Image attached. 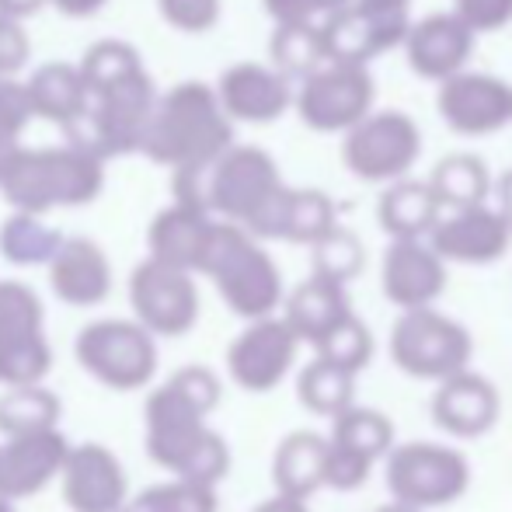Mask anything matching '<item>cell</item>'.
I'll use <instances>...</instances> for the list:
<instances>
[{
	"instance_id": "52",
	"label": "cell",
	"mask_w": 512,
	"mask_h": 512,
	"mask_svg": "<svg viewBox=\"0 0 512 512\" xmlns=\"http://www.w3.org/2000/svg\"><path fill=\"white\" fill-rule=\"evenodd\" d=\"M492 189H495V209H499L502 220H506L509 230H512V168L492 185Z\"/></svg>"
},
{
	"instance_id": "23",
	"label": "cell",
	"mask_w": 512,
	"mask_h": 512,
	"mask_svg": "<svg viewBox=\"0 0 512 512\" xmlns=\"http://www.w3.org/2000/svg\"><path fill=\"white\" fill-rule=\"evenodd\" d=\"M46 269L49 286L67 307H98L112 293V262L91 237H63Z\"/></svg>"
},
{
	"instance_id": "35",
	"label": "cell",
	"mask_w": 512,
	"mask_h": 512,
	"mask_svg": "<svg viewBox=\"0 0 512 512\" xmlns=\"http://www.w3.org/2000/svg\"><path fill=\"white\" fill-rule=\"evenodd\" d=\"M328 439H335V443L349 446V450L363 453V457H370V460H380V457H387V450L394 446V422L384 411L349 405L331 418Z\"/></svg>"
},
{
	"instance_id": "44",
	"label": "cell",
	"mask_w": 512,
	"mask_h": 512,
	"mask_svg": "<svg viewBox=\"0 0 512 512\" xmlns=\"http://www.w3.org/2000/svg\"><path fill=\"white\" fill-rule=\"evenodd\" d=\"M164 502V512H216V485H203V481H189V478H175L157 485Z\"/></svg>"
},
{
	"instance_id": "22",
	"label": "cell",
	"mask_w": 512,
	"mask_h": 512,
	"mask_svg": "<svg viewBox=\"0 0 512 512\" xmlns=\"http://www.w3.org/2000/svg\"><path fill=\"white\" fill-rule=\"evenodd\" d=\"M499 408L502 398L495 384L471 370H457L453 377L439 380L436 394L429 401V415L436 429L464 439L485 436L499 422Z\"/></svg>"
},
{
	"instance_id": "10",
	"label": "cell",
	"mask_w": 512,
	"mask_h": 512,
	"mask_svg": "<svg viewBox=\"0 0 512 512\" xmlns=\"http://www.w3.org/2000/svg\"><path fill=\"white\" fill-rule=\"evenodd\" d=\"M373 98L377 88H373L370 67L328 60L300 81L293 105L304 126L314 133H345L366 112H373Z\"/></svg>"
},
{
	"instance_id": "53",
	"label": "cell",
	"mask_w": 512,
	"mask_h": 512,
	"mask_svg": "<svg viewBox=\"0 0 512 512\" xmlns=\"http://www.w3.org/2000/svg\"><path fill=\"white\" fill-rule=\"evenodd\" d=\"M251 512H307V502L304 499H290V495H272V499H265L258 509Z\"/></svg>"
},
{
	"instance_id": "32",
	"label": "cell",
	"mask_w": 512,
	"mask_h": 512,
	"mask_svg": "<svg viewBox=\"0 0 512 512\" xmlns=\"http://www.w3.org/2000/svg\"><path fill=\"white\" fill-rule=\"evenodd\" d=\"M63 244V234L42 220V213L14 209L0 223V255L11 265H49L56 248Z\"/></svg>"
},
{
	"instance_id": "5",
	"label": "cell",
	"mask_w": 512,
	"mask_h": 512,
	"mask_svg": "<svg viewBox=\"0 0 512 512\" xmlns=\"http://www.w3.org/2000/svg\"><path fill=\"white\" fill-rule=\"evenodd\" d=\"M74 356L108 391H140L157 373V342L140 321L102 317L81 328Z\"/></svg>"
},
{
	"instance_id": "34",
	"label": "cell",
	"mask_w": 512,
	"mask_h": 512,
	"mask_svg": "<svg viewBox=\"0 0 512 512\" xmlns=\"http://www.w3.org/2000/svg\"><path fill=\"white\" fill-rule=\"evenodd\" d=\"M338 223L335 199L321 189H286L283 220H279V241L314 244Z\"/></svg>"
},
{
	"instance_id": "55",
	"label": "cell",
	"mask_w": 512,
	"mask_h": 512,
	"mask_svg": "<svg viewBox=\"0 0 512 512\" xmlns=\"http://www.w3.org/2000/svg\"><path fill=\"white\" fill-rule=\"evenodd\" d=\"M359 4H377V7H408L411 0H359Z\"/></svg>"
},
{
	"instance_id": "14",
	"label": "cell",
	"mask_w": 512,
	"mask_h": 512,
	"mask_svg": "<svg viewBox=\"0 0 512 512\" xmlns=\"http://www.w3.org/2000/svg\"><path fill=\"white\" fill-rule=\"evenodd\" d=\"M436 105L446 126L460 136H492L512 126V84L481 70L464 67L439 81Z\"/></svg>"
},
{
	"instance_id": "40",
	"label": "cell",
	"mask_w": 512,
	"mask_h": 512,
	"mask_svg": "<svg viewBox=\"0 0 512 512\" xmlns=\"http://www.w3.org/2000/svg\"><path fill=\"white\" fill-rule=\"evenodd\" d=\"M53 370V349L46 342V331L32 335L25 342L0 345V384H42L46 373Z\"/></svg>"
},
{
	"instance_id": "27",
	"label": "cell",
	"mask_w": 512,
	"mask_h": 512,
	"mask_svg": "<svg viewBox=\"0 0 512 512\" xmlns=\"http://www.w3.org/2000/svg\"><path fill=\"white\" fill-rule=\"evenodd\" d=\"M324 457H328V436L310 429L290 432L276 446V457H272L276 492L307 502L317 488H324Z\"/></svg>"
},
{
	"instance_id": "26",
	"label": "cell",
	"mask_w": 512,
	"mask_h": 512,
	"mask_svg": "<svg viewBox=\"0 0 512 512\" xmlns=\"http://www.w3.org/2000/svg\"><path fill=\"white\" fill-rule=\"evenodd\" d=\"M345 314H352L349 297H345L342 283H331L324 276H314L297 286L290 297L283 300V321L293 328L300 342L314 345L331 324H338Z\"/></svg>"
},
{
	"instance_id": "51",
	"label": "cell",
	"mask_w": 512,
	"mask_h": 512,
	"mask_svg": "<svg viewBox=\"0 0 512 512\" xmlns=\"http://www.w3.org/2000/svg\"><path fill=\"white\" fill-rule=\"evenodd\" d=\"M46 4L49 0H0V14H7V18H14V21H25V18H32V14H39Z\"/></svg>"
},
{
	"instance_id": "8",
	"label": "cell",
	"mask_w": 512,
	"mask_h": 512,
	"mask_svg": "<svg viewBox=\"0 0 512 512\" xmlns=\"http://www.w3.org/2000/svg\"><path fill=\"white\" fill-rule=\"evenodd\" d=\"M154 102L157 91L147 70L129 77V81L112 84V88L91 95L88 112H84L81 126L74 129V140L84 143L88 150H95L102 161L140 154Z\"/></svg>"
},
{
	"instance_id": "18",
	"label": "cell",
	"mask_w": 512,
	"mask_h": 512,
	"mask_svg": "<svg viewBox=\"0 0 512 512\" xmlns=\"http://www.w3.org/2000/svg\"><path fill=\"white\" fill-rule=\"evenodd\" d=\"M216 98L230 122H248V126H269L283 119L293 105L290 77L279 74L272 63H234L216 81Z\"/></svg>"
},
{
	"instance_id": "42",
	"label": "cell",
	"mask_w": 512,
	"mask_h": 512,
	"mask_svg": "<svg viewBox=\"0 0 512 512\" xmlns=\"http://www.w3.org/2000/svg\"><path fill=\"white\" fill-rule=\"evenodd\" d=\"M157 11L178 32L203 35L220 21V0H157Z\"/></svg>"
},
{
	"instance_id": "37",
	"label": "cell",
	"mask_w": 512,
	"mask_h": 512,
	"mask_svg": "<svg viewBox=\"0 0 512 512\" xmlns=\"http://www.w3.org/2000/svg\"><path fill=\"white\" fill-rule=\"evenodd\" d=\"M310 265H314V276H324L331 283L345 286L366 269V248L352 230L335 223L328 234L310 244Z\"/></svg>"
},
{
	"instance_id": "12",
	"label": "cell",
	"mask_w": 512,
	"mask_h": 512,
	"mask_svg": "<svg viewBox=\"0 0 512 512\" xmlns=\"http://www.w3.org/2000/svg\"><path fill=\"white\" fill-rule=\"evenodd\" d=\"M408 7H377L349 0L342 11L321 21L324 56L335 63H359L370 67L377 56L391 53L408 35Z\"/></svg>"
},
{
	"instance_id": "48",
	"label": "cell",
	"mask_w": 512,
	"mask_h": 512,
	"mask_svg": "<svg viewBox=\"0 0 512 512\" xmlns=\"http://www.w3.org/2000/svg\"><path fill=\"white\" fill-rule=\"evenodd\" d=\"M28 56H32V42H28L21 21L0 14V77H18Z\"/></svg>"
},
{
	"instance_id": "20",
	"label": "cell",
	"mask_w": 512,
	"mask_h": 512,
	"mask_svg": "<svg viewBox=\"0 0 512 512\" xmlns=\"http://www.w3.org/2000/svg\"><path fill=\"white\" fill-rule=\"evenodd\" d=\"M380 286L398 310L432 307L446 290V262L425 237H398L384 251Z\"/></svg>"
},
{
	"instance_id": "21",
	"label": "cell",
	"mask_w": 512,
	"mask_h": 512,
	"mask_svg": "<svg viewBox=\"0 0 512 512\" xmlns=\"http://www.w3.org/2000/svg\"><path fill=\"white\" fill-rule=\"evenodd\" d=\"M474 39L478 35L457 14L443 11V14H425L422 21H411L401 46H405L408 67L422 81L439 84L467 67V60L474 53Z\"/></svg>"
},
{
	"instance_id": "3",
	"label": "cell",
	"mask_w": 512,
	"mask_h": 512,
	"mask_svg": "<svg viewBox=\"0 0 512 512\" xmlns=\"http://www.w3.org/2000/svg\"><path fill=\"white\" fill-rule=\"evenodd\" d=\"M290 185L283 182L276 161L258 147L230 143L209 164V213L244 227L258 241H279L283 199Z\"/></svg>"
},
{
	"instance_id": "24",
	"label": "cell",
	"mask_w": 512,
	"mask_h": 512,
	"mask_svg": "<svg viewBox=\"0 0 512 512\" xmlns=\"http://www.w3.org/2000/svg\"><path fill=\"white\" fill-rule=\"evenodd\" d=\"M213 223L216 216L203 213V209H192V206H178L171 203L168 209L154 216L150 223V258L164 265H175V269L185 272H199L206 255V244L209 234H213Z\"/></svg>"
},
{
	"instance_id": "19",
	"label": "cell",
	"mask_w": 512,
	"mask_h": 512,
	"mask_svg": "<svg viewBox=\"0 0 512 512\" xmlns=\"http://www.w3.org/2000/svg\"><path fill=\"white\" fill-rule=\"evenodd\" d=\"M67 436L60 429L21 432L0 443V499L21 502L53 485L67 460Z\"/></svg>"
},
{
	"instance_id": "7",
	"label": "cell",
	"mask_w": 512,
	"mask_h": 512,
	"mask_svg": "<svg viewBox=\"0 0 512 512\" xmlns=\"http://www.w3.org/2000/svg\"><path fill=\"white\" fill-rule=\"evenodd\" d=\"M422 154V129L398 108H373L342 133V161L356 178L387 185L405 178Z\"/></svg>"
},
{
	"instance_id": "25",
	"label": "cell",
	"mask_w": 512,
	"mask_h": 512,
	"mask_svg": "<svg viewBox=\"0 0 512 512\" xmlns=\"http://www.w3.org/2000/svg\"><path fill=\"white\" fill-rule=\"evenodd\" d=\"M25 95L32 105V119H46L74 133L91 105L88 84H84L77 63H42L25 81Z\"/></svg>"
},
{
	"instance_id": "13",
	"label": "cell",
	"mask_w": 512,
	"mask_h": 512,
	"mask_svg": "<svg viewBox=\"0 0 512 512\" xmlns=\"http://www.w3.org/2000/svg\"><path fill=\"white\" fill-rule=\"evenodd\" d=\"M300 338L283 317H255L248 328L230 342L227 349V373L241 391L269 394L290 377L297 363Z\"/></svg>"
},
{
	"instance_id": "39",
	"label": "cell",
	"mask_w": 512,
	"mask_h": 512,
	"mask_svg": "<svg viewBox=\"0 0 512 512\" xmlns=\"http://www.w3.org/2000/svg\"><path fill=\"white\" fill-rule=\"evenodd\" d=\"M42 321H46V310H42V300L35 297L32 286L18 283V279H4L0 283V345L42 335Z\"/></svg>"
},
{
	"instance_id": "47",
	"label": "cell",
	"mask_w": 512,
	"mask_h": 512,
	"mask_svg": "<svg viewBox=\"0 0 512 512\" xmlns=\"http://www.w3.org/2000/svg\"><path fill=\"white\" fill-rule=\"evenodd\" d=\"M262 4H265V14H269L276 25H286V21H310V25H321L324 18L342 11L349 0H262Z\"/></svg>"
},
{
	"instance_id": "2",
	"label": "cell",
	"mask_w": 512,
	"mask_h": 512,
	"mask_svg": "<svg viewBox=\"0 0 512 512\" xmlns=\"http://www.w3.org/2000/svg\"><path fill=\"white\" fill-rule=\"evenodd\" d=\"M230 143L234 122L220 108L216 91L203 81H182L168 95H157L140 154L175 171L213 164Z\"/></svg>"
},
{
	"instance_id": "1",
	"label": "cell",
	"mask_w": 512,
	"mask_h": 512,
	"mask_svg": "<svg viewBox=\"0 0 512 512\" xmlns=\"http://www.w3.org/2000/svg\"><path fill=\"white\" fill-rule=\"evenodd\" d=\"M102 185L105 161L77 140L67 147H14L0 164V196L25 213L88 206Z\"/></svg>"
},
{
	"instance_id": "43",
	"label": "cell",
	"mask_w": 512,
	"mask_h": 512,
	"mask_svg": "<svg viewBox=\"0 0 512 512\" xmlns=\"http://www.w3.org/2000/svg\"><path fill=\"white\" fill-rule=\"evenodd\" d=\"M168 384L175 387V391L182 394L192 408L203 411V415H209V411L220 405L223 387H220V377H216L209 366H182Z\"/></svg>"
},
{
	"instance_id": "36",
	"label": "cell",
	"mask_w": 512,
	"mask_h": 512,
	"mask_svg": "<svg viewBox=\"0 0 512 512\" xmlns=\"http://www.w3.org/2000/svg\"><path fill=\"white\" fill-rule=\"evenodd\" d=\"M77 70H81L84 84H88V95H98V91L112 88V84L129 81V77L143 74L147 67H143L140 53H136L129 42L102 39V42H95V46L84 49Z\"/></svg>"
},
{
	"instance_id": "6",
	"label": "cell",
	"mask_w": 512,
	"mask_h": 512,
	"mask_svg": "<svg viewBox=\"0 0 512 512\" xmlns=\"http://www.w3.org/2000/svg\"><path fill=\"white\" fill-rule=\"evenodd\" d=\"M471 331L457 324L453 317L439 314L436 307L401 310L391 331V359L401 373L415 380H439L453 377L457 370H467L471 363Z\"/></svg>"
},
{
	"instance_id": "45",
	"label": "cell",
	"mask_w": 512,
	"mask_h": 512,
	"mask_svg": "<svg viewBox=\"0 0 512 512\" xmlns=\"http://www.w3.org/2000/svg\"><path fill=\"white\" fill-rule=\"evenodd\" d=\"M28 122H32V105H28L25 84L18 77H0V136L18 143Z\"/></svg>"
},
{
	"instance_id": "46",
	"label": "cell",
	"mask_w": 512,
	"mask_h": 512,
	"mask_svg": "<svg viewBox=\"0 0 512 512\" xmlns=\"http://www.w3.org/2000/svg\"><path fill=\"white\" fill-rule=\"evenodd\" d=\"M453 14L474 35L499 32V28H506L512 21V0H453Z\"/></svg>"
},
{
	"instance_id": "57",
	"label": "cell",
	"mask_w": 512,
	"mask_h": 512,
	"mask_svg": "<svg viewBox=\"0 0 512 512\" xmlns=\"http://www.w3.org/2000/svg\"><path fill=\"white\" fill-rule=\"evenodd\" d=\"M0 512H14V502H7V499H0Z\"/></svg>"
},
{
	"instance_id": "29",
	"label": "cell",
	"mask_w": 512,
	"mask_h": 512,
	"mask_svg": "<svg viewBox=\"0 0 512 512\" xmlns=\"http://www.w3.org/2000/svg\"><path fill=\"white\" fill-rule=\"evenodd\" d=\"M425 185L432 189L439 209H464L488 203L492 196V175H488V164L478 154H446L443 161H436V168L429 171Z\"/></svg>"
},
{
	"instance_id": "31",
	"label": "cell",
	"mask_w": 512,
	"mask_h": 512,
	"mask_svg": "<svg viewBox=\"0 0 512 512\" xmlns=\"http://www.w3.org/2000/svg\"><path fill=\"white\" fill-rule=\"evenodd\" d=\"M297 398L310 415L335 418L338 411L356 405V373L314 356V363H307L304 370H300Z\"/></svg>"
},
{
	"instance_id": "38",
	"label": "cell",
	"mask_w": 512,
	"mask_h": 512,
	"mask_svg": "<svg viewBox=\"0 0 512 512\" xmlns=\"http://www.w3.org/2000/svg\"><path fill=\"white\" fill-rule=\"evenodd\" d=\"M314 352L328 363L342 366L349 373H359L373 359V335L356 314H345L338 324H331L321 338L314 342Z\"/></svg>"
},
{
	"instance_id": "54",
	"label": "cell",
	"mask_w": 512,
	"mask_h": 512,
	"mask_svg": "<svg viewBox=\"0 0 512 512\" xmlns=\"http://www.w3.org/2000/svg\"><path fill=\"white\" fill-rule=\"evenodd\" d=\"M377 512H422V509H415V506H405V502H387V506H380Z\"/></svg>"
},
{
	"instance_id": "56",
	"label": "cell",
	"mask_w": 512,
	"mask_h": 512,
	"mask_svg": "<svg viewBox=\"0 0 512 512\" xmlns=\"http://www.w3.org/2000/svg\"><path fill=\"white\" fill-rule=\"evenodd\" d=\"M14 147H18V143H11V140H4V136H0V164H4V157L11 154Z\"/></svg>"
},
{
	"instance_id": "41",
	"label": "cell",
	"mask_w": 512,
	"mask_h": 512,
	"mask_svg": "<svg viewBox=\"0 0 512 512\" xmlns=\"http://www.w3.org/2000/svg\"><path fill=\"white\" fill-rule=\"evenodd\" d=\"M377 460L363 457V453L349 450V446L328 439V457H324V488L335 492H356L370 481V471Z\"/></svg>"
},
{
	"instance_id": "30",
	"label": "cell",
	"mask_w": 512,
	"mask_h": 512,
	"mask_svg": "<svg viewBox=\"0 0 512 512\" xmlns=\"http://www.w3.org/2000/svg\"><path fill=\"white\" fill-rule=\"evenodd\" d=\"M63 401L42 384H14L0 394V432L21 436V432L60 429Z\"/></svg>"
},
{
	"instance_id": "9",
	"label": "cell",
	"mask_w": 512,
	"mask_h": 512,
	"mask_svg": "<svg viewBox=\"0 0 512 512\" xmlns=\"http://www.w3.org/2000/svg\"><path fill=\"white\" fill-rule=\"evenodd\" d=\"M387 488L415 509H443L471 488V464L443 443H405L387 450Z\"/></svg>"
},
{
	"instance_id": "11",
	"label": "cell",
	"mask_w": 512,
	"mask_h": 512,
	"mask_svg": "<svg viewBox=\"0 0 512 512\" xmlns=\"http://www.w3.org/2000/svg\"><path fill=\"white\" fill-rule=\"evenodd\" d=\"M129 304L150 335L178 338L189 335L199 321V286L196 272L175 269L157 258H147L129 276Z\"/></svg>"
},
{
	"instance_id": "15",
	"label": "cell",
	"mask_w": 512,
	"mask_h": 512,
	"mask_svg": "<svg viewBox=\"0 0 512 512\" xmlns=\"http://www.w3.org/2000/svg\"><path fill=\"white\" fill-rule=\"evenodd\" d=\"M425 241L446 265H492L512 244V230L492 203L443 209Z\"/></svg>"
},
{
	"instance_id": "28",
	"label": "cell",
	"mask_w": 512,
	"mask_h": 512,
	"mask_svg": "<svg viewBox=\"0 0 512 512\" xmlns=\"http://www.w3.org/2000/svg\"><path fill=\"white\" fill-rule=\"evenodd\" d=\"M439 213L443 209H439L429 185L415 182L408 175L387 182L384 196L377 203V223L384 234H391V241H398V237H429Z\"/></svg>"
},
{
	"instance_id": "50",
	"label": "cell",
	"mask_w": 512,
	"mask_h": 512,
	"mask_svg": "<svg viewBox=\"0 0 512 512\" xmlns=\"http://www.w3.org/2000/svg\"><path fill=\"white\" fill-rule=\"evenodd\" d=\"M119 512H164V502H161V492H157V485H150L147 492L126 499Z\"/></svg>"
},
{
	"instance_id": "4",
	"label": "cell",
	"mask_w": 512,
	"mask_h": 512,
	"mask_svg": "<svg viewBox=\"0 0 512 512\" xmlns=\"http://www.w3.org/2000/svg\"><path fill=\"white\" fill-rule=\"evenodd\" d=\"M199 272L213 279L220 300L244 321L276 314V307L283 304V276L272 255L255 234L230 220L213 223Z\"/></svg>"
},
{
	"instance_id": "17",
	"label": "cell",
	"mask_w": 512,
	"mask_h": 512,
	"mask_svg": "<svg viewBox=\"0 0 512 512\" xmlns=\"http://www.w3.org/2000/svg\"><path fill=\"white\" fill-rule=\"evenodd\" d=\"M60 492L74 512H119L129 499L122 460L102 443L70 446L60 471Z\"/></svg>"
},
{
	"instance_id": "16",
	"label": "cell",
	"mask_w": 512,
	"mask_h": 512,
	"mask_svg": "<svg viewBox=\"0 0 512 512\" xmlns=\"http://www.w3.org/2000/svg\"><path fill=\"white\" fill-rule=\"evenodd\" d=\"M143 418H147L150 460L178 478V474L185 471V464L192 460V453H196L199 446H203V439L209 436L206 415L199 408H192L171 384H161L147 398Z\"/></svg>"
},
{
	"instance_id": "49",
	"label": "cell",
	"mask_w": 512,
	"mask_h": 512,
	"mask_svg": "<svg viewBox=\"0 0 512 512\" xmlns=\"http://www.w3.org/2000/svg\"><path fill=\"white\" fill-rule=\"evenodd\" d=\"M49 4L60 14H67V18H91V14L102 11L108 0H49Z\"/></svg>"
},
{
	"instance_id": "33",
	"label": "cell",
	"mask_w": 512,
	"mask_h": 512,
	"mask_svg": "<svg viewBox=\"0 0 512 512\" xmlns=\"http://www.w3.org/2000/svg\"><path fill=\"white\" fill-rule=\"evenodd\" d=\"M269 60L283 77L304 81L321 63H328L321 25H310V21H286V25H276V32H272V39H269Z\"/></svg>"
}]
</instances>
